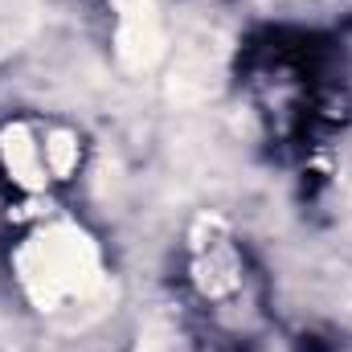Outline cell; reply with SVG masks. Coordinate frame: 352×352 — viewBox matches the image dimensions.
Listing matches in <instances>:
<instances>
[{
    "mask_svg": "<svg viewBox=\"0 0 352 352\" xmlns=\"http://www.w3.org/2000/svg\"><path fill=\"white\" fill-rule=\"evenodd\" d=\"M197 283H201L205 295H226V291H234V283H238L234 250H230V242L217 234V221H213V238H197Z\"/></svg>",
    "mask_w": 352,
    "mask_h": 352,
    "instance_id": "5",
    "label": "cell"
},
{
    "mask_svg": "<svg viewBox=\"0 0 352 352\" xmlns=\"http://www.w3.org/2000/svg\"><path fill=\"white\" fill-rule=\"evenodd\" d=\"M168 74H164V90L180 107L205 102L213 90L221 87L226 74V45L209 33V29H192L180 37V45L168 50Z\"/></svg>",
    "mask_w": 352,
    "mask_h": 352,
    "instance_id": "2",
    "label": "cell"
},
{
    "mask_svg": "<svg viewBox=\"0 0 352 352\" xmlns=\"http://www.w3.org/2000/svg\"><path fill=\"white\" fill-rule=\"evenodd\" d=\"M37 4L33 0H0V58L16 54L37 33Z\"/></svg>",
    "mask_w": 352,
    "mask_h": 352,
    "instance_id": "6",
    "label": "cell"
},
{
    "mask_svg": "<svg viewBox=\"0 0 352 352\" xmlns=\"http://www.w3.org/2000/svg\"><path fill=\"white\" fill-rule=\"evenodd\" d=\"M0 156H4V168L12 173L16 184H25V188L45 184V173H50V164H45V144H37L29 127H8V131L0 135Z\"/></svg>",
    "mask_w": 352,
    "mask_h": 352,
    "instance_id": "4",
    "label": "cell"
},
{
    "mask_svg": "<svg viewBox=\"0 0 352 352\" xmlns=\"http://www.w3.org/2000/svg\"><path fill=\"white\" fill-rule=\"evenodd\" d=\"M78 160V144L70 131H50L45 135V164H50V176H70Z\"/></svg>",
    "mask_w": 352,
    "mask_h": 352,
    "instance_id": "7",
    "label": "cell"
},
{
    "mask_svg": "<svg viewBox=\"0 0 352 352\" xmlns=\"http://www.w3.org/2000/svg\"><path fill=\"white\" fill-rule=\"evenodd\" d=\"M115 4V54L123 70L152 74L168 58V25L160 0H111Z\"/></svg>",
    "mask_w": 352,
    "mask_h": 352,
    "instance_id": "3",
    "label": "cell"
},
{
    "mask_svg": "<svg viewBox=\"0 0 352 352\" xmlns=\"http://www.w3.org/2000/svg\"><path fill=\"white\" fill-rule=\"evenodd\" d=\"M176 328L168 320H152L148 328H144V336H140V352H173L176 344Z\"/></svg>",
    "mask_w": 352,
    "mask_h": 352,
    "instance_id": "8",
    "label": "cell"
},
{
    "mask_svg": "<svg viewBox=\"0 0 352 352\" xmlns=\"http://www.w3.org/2000/svg\"><path fill=\"white\" fill-rule=\"evenodd\" d=\"M16 274L33 307L66 328H82L111 307V278L102 274L98 246L78 226H50L33 234L21 254Z\"/></svg>",
    "mask_w": 352,
    "mask_h": 352,
    "instance_id": "1",
    "label": "cell"
}]
</instances>
